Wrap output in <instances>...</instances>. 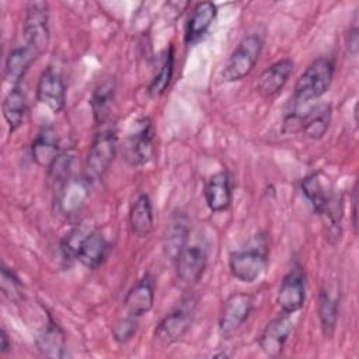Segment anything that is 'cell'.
<instances>
[{
  "mask_svg": "<svg viewBox=\"0 0 359 359\" xmlns=\"http://www.w3.org/2000/svg\"><path fill=\"white\" fill-rule=\"evenodd\" d=\"M203 196L208 208L217 213L227 210L233 201L231 177L227 171H219L210 175L203 188Z\"/></svg>",
  "mask_w": 359,
  "mask_h": 359,
  "instance_id": "4fadbf2b",
  "label": "cell"
},
{
  "mask_svg": "<svg viewBox=\"0 0 359 359\" xmlns=\"http://www.w3.org/2000/svg\"><path fill=\"white\" fill-rule=\"evenodd\" d=\"M292 72L293 62L290 59H280L275 62L261 73L257 81V91L265 98L275 97L282 91Z\"/></svg>",
  "mask_w": 359,
  "mask_h": 359,
  "instance_id": "9a60e30c",
  "label": "cell"
},
{
  "mask_svg": "<svg viewBox=\"0 0 359 359\" xmlns=\"http://www.w3.org/2000/svg\"><path fill=\"white\" fill-rule=\"evenodd\" d=\"M306 300V273L300 266L290 269L278 290L276 303L282 313L293 314L299 311Z\"/></svg>",
  "mask_w": 359,
  "mask_h": 359,
  "instance_id": "9c48e42d",
  "label": "cell"
},
{
  "mask_svg": "<svg viewBox=\"0 0 359 359\" xmlns=\"http://www.w3.org/2000/svg\"><path fill=\"white\" fill-rule=\"evenodd\" d=\"M266 255L265 243H258L252 247L231 252L229 258L231 275L243 283L255 282L266 266Z\"/></svg>",
  "mask_w": 359,
  "mask_h": 359,
  "instance_id": "8992f818",
  "label": "cell"
},
{
  "mask_svg": "<svg viewBox=\"0 0 359 359\" xmlns=\"http://www.w3.org/2000/svg\"><path fill=\"white\" fill-rule=\"evenodd\" d=\"M108 241L100 230H91L81 237L77 250L76 259H79L86 268L97 269L107 258Z\"/></svg>",
  "mask_w": 359,
  "mask_h": 359,
  "instance_id": "5bb4252c",
  "label": "cell"
},
{
  "mask_svg": "<svg viewBox=\"0 0 359 359\" xmlns=\"http://www.w3.org/2000/svg\"><path fill=\"white\" fill-rule=\"evenodd\" d=\"M172 70H174V50L170 46V49H167V52L163 56L157 74L153 77L149 86V94L151 97H158L167 90L172 77Z\"/></svg>",
  "mask_w": 359,
  "mask_h": 359,
  "instance_id": "83f0119b",
  "label": "cell"
},
{
  "mask_svg": "<svg viewBox=\"0 0 359 359\" xmlns=\"http://www.w3.org/2000/svg\"><path fill=\"white\" fill-rule=\"evenodd\" d=\"M356 188H353V192H352V226H353V230L356 233V227H358V220H356Z\"/></svg>",
  "mask_w": 359,
  "mask_h": 359,
  "instance_id": "d6a6232c",
  "label": "cell"
},
{
  "mask_svg": "<svg viewBox=\"0 0 359 359\" xmlns=\"http://www.w3.org/2000/svg\"><path fill=\"white\" fill-rule=\"evenodd\" d=\"M254 309V297L250 293H233L230 294L220 311L219 332L222 338H231L241 325L248 320Z\"/></svg>",
  "mask_w": 359,
  "mask_h": 359,
  "instance_id": "ba28073f",
  "label": "cell"
},
{
  "mask_svg": "<svg viewBox=\"0 0 359 359\" xmlns=\"http://www.w3.org/2000/svg\"><path fill=\"white\" fill-rule=\"evenodd\" d=\"M177 278L185 285L196 283L208 265V251L201 244L185 245L175 258Z\"/></svg>",
  "mask_w": 359,
  "mask_h": 359,
  "instance_id": "8fae6325",
  "label": "cell"
},
{
  "mask_svg": "<svg viewBox=\"0 0 359 359\" xmlns=\"http://www.w3.org/2000/svg\"><path fill=\"white\" fill-rule=\"evenodd\" d=\"M217 14V8L212 1H202L198 3L194 10L191 17L188 18L187 28H185V39L188 43H192L202 38L212 22L215 21Z\"/></svg>",
  "mask_w": 359,
  "mask_h": 359,
  "instance_id": "44dd1931",
  "label": "cell"
},
{
  "mask_svg": "<svg viewBox=\"0 0 359 359\" xmlns=\"http://www.w3.org/2000/svg\"><path fill=\"white\" fill-rule=\"evenodd\" d=\"M112 337L118 344H126L137 331V317L128 314L112 325Z\"/></svg>",
  "mask_w": 359,
  "mask_h": 359,
  "instance_id": "f1b7e54d",
  "label": "cell"
},
{
  "mask_svg": "<svg viewBox=\"0 0 359 359\" xmlns=\"http://www.w3.org/2000/svg\"><path fill=\"white\" fill-rule=\"evenodd\" d=\"M262 48L264 38L259 34L245 35L227 59L222 70V79L224 81L233 83L243 80L245 76H248L255 67L261 56Z\"/></svg>",
  "mask_w": 359,
  "mask_h": 359,
  "instance_id": "3957f363",
  "label": "cell"
},
{
  "mask_svg": "<svg viewBox=\"0 0 359 359\" xmlns=\"http://www.w3.org/2000/svg\"><path fill=\"white\" fill-rule=\"evenodd\" d=\"M36 98L55 114L65 108L66 86L60 72L56 67L48 66L39 76L36 84Z\"/></svg>",
  "mask_w": 359,
  "mask_h": 359,
  "instance_id": "30bf717a",
  "label": "cell"
},
{
  "mask_svg": "<svg viewBox=\"0 0 359 359\" xmlns=\"http://www.w3.org/2000/svg\"><path fill=\"white\" fill-rule=\"evenodd\" d=\"M302 192L310 202L313 210L318 215L334 189L323 182L320 172H311L302 181Z\"/></svg>",
  "mask_w": 359,
  "mask_h": 359,
  "instance_id": "4316f807",
  "label": "cell"
},
{
  "mask_svg": "<svg viewBox=\"0 0 359 359\" xmlns=\"http://www.w3.org/2000/svg\"><path fill=\"white\" fill-rule=\"evenodd\" d=\"M195 313L192 299L182 300L172 311L165 314L154 330V338L161 345H171L180 341L191 328Z\"/></svg>",
  "mask_w": 359,
  "mask_h": 359,
  "instance_id": "52a82bcc",
  "label": "cell"
},
{
  "mask_svg": "<svg viewBox=\"0 0 359 359\" xmlns=\"http://www.w3.org/2000/svg\"><path fill=\"white\" fill-rule=\"evenodd\" d=\"M24 35L27 46L36 55L46 50L49 45V4L46 1H31L27 4Z\"/></svg>",
  "mask_w": 359,
  "mask_h": 359,
  "instance_id": "5b68a950",
  "label": "cell"
},
{
  "mask_svg": "<svg viewBox=\"0 0 359 359\" xmlns=\"http://www.w3.org/2000/svg\"><path fill=\"white\" fill-rule=\"evenodd\" d=\"M352 27L348 29V39H346V46H348V50L355 56L356 52H358V43H359V39H358V25H356V15L352 21Z\"/></svg>",
  "mask_w": 359,
  "mask_h": 359,
  "instance_id": "4dcf8cb0",
  "label": "cell"
},
{
  "mask_svg": "<svg viewBox=\"0 0 359 359\" xmlns=\"http://www.w3.org/2000/svg\"><path fill=\"white\" fill-rule=\"evenodd\" d=\"M36 349L46 358H65L66 356V337L60 325L49 317L45 328L35 339Z\"/></svg>",
  "mask_w": 359,
  "mask_h": 359,
  "instance_id": "ac0fdd59",
  "label": "cell"
},
{
  "mask_svg": "<svg viewBox=\"0 0 359 359\" xmlns=\"http://www.w3.org/2000/svg\"><path fill=\"white\" fill-rule=\"evenodd\" d=\"M154 303V280L147 273L137 280L126 293L123 304L126 313L135 317H142L149 313Z\"/></svg>",
  "mask_w": 359,
  "mask_h": 359,
  "instance_id": "2e32d148",
  "label": "cell"
},
{
  "mask_svg": "<svg viewBox=\"0 0 359 359\" xmlns=\"http://www.w3.org/2000/svg\"><path fill=\"white\" fill-rule=\"evenodd\" d=\"M292 332V321L289 314H282L272 321H269L258 338V345L261 351L269 356L276 358L283 352L285 344Z\"/></svg>",
  "mask_w": 359,
  "mask_h": 359,
  "instance_id": "7c38bea8",
  "label": "cell"
},
{
  "mask_svg": "<svg viewBox=\"0 0 359 359\" xmlns=\"http://www.w3.org/2000/svg\"><path fill=\"white\" fill-rule=\"evenodd\" d=\"M154 140L156 129L149 118H140L133 122L122 146L125 161L132 167L147 164L156 153Z\"/></svg>",
  "mask_w": 359,
  "mask_h": 359,
  "instance_id": "7a4b0ae2",
  "label": "cell"
},
{
  "mask_svg": "<svg viewBox=\"0 0 359 359\" xmlns=\"http://www.w3.org/2000/svg\"><path fill=\"white\" fill-rule=\"evenodd\" d=\"M188 236H189V227H188V219L184 213H174L163 233V251L164 254L175 261L178 254L182 251V248L188 244Z\"/></svg>",
  "mask_w": 359,
  "mask_h": 359,
  "instance_id": "e0dca14e",
  "label": "cell"
},
{
  "mask_svg": "<svg viewBox=\"0 0 359 359\" xmlns=\"http://www.w3.org/2000/svg\"><path fill=\"white\" fill-rule=\"evenodd\" d=\"M116 153V132L102 128L94 136L86 158V178L88 182L100 181L108 171Z\"/></svg>",
  "mask_w": 359,
  "mask_h": 359,
  "instance_id": "277c9868",
  "label": "cell"
},
{
  "mask_svg": "<svg viewBox=\"0 0 359 359\" xmlns=\"http://www.w3.org/2000/svg\"><path fill=\"white\" fill-rule=\"evenodd\" d=\"M154 226L151 201L146 194H140L129 209V227L136 237H147Z\"/></svg>",
  "mask_w": 359,
  "mask_h": 359,
  "instance_id": "ffe728a7",
  "label": "cell"
},
{
  "mask_svg": "<svg viewBox=\"0 0 359 359\" xmlns=\"http://www.w3.org/2000/svg\"><path fill=\"white\" fill-rule=\"evenodd\" d=\"M38 55L29 48V46H24V48H15L13 49L6 60V79L14 86L18 87L17 84L22 80V77L25 76L27 70L29 69L32 60L36 57Z\"/></svg>",
  "mask_w": 359,
  "mask_h": 359,
  "instance_id": "484cf974",
  "label": "cell"
},
{
  "mask_svg": "<svg viewBox=\"0 0 359 359\" xmlns=\"http://www.w3.org/2000/svg\"><path fill=\"white\" fill-rule=\"evenodd\" d=\"M331 112L330 104H317L306 114H302L299 130L311 140L321 139L330 128Z\"/></svg>",
  "mask_w": 359,
  "mask_h": 359,
  "instance_id": "d6986e66",
  "label": "cell"
},
{
  "mask_svg": "<svg viewBox=\"0 0 359 359\" xmlns=\"http://www.w3.org/2000/svg\"><path fill=\"white\" fill-rule=\"evenodd\" d=\"M21 282L7 266H1V293L8 300H17L21 296Z\"/></svg>",
  "mask_w": 359,
  "mask_h": 359,
  "instance_id": "f546056e",
  "label": "cell"
},
{
  "mask_svg": "<svg viewBox=\"0 0 359 359\" xmlns=\"http://www.w3.org/2000/svg\"><path fill=\"white\" fill-rule=\"evenodd\" d=\"M11 346H13V344H11L8 334L6 332L4 328H1V331H0V352L4 355L11 351Z\"/></svg>",
  "mask_w": 359,
  "mask_h": 359,
  "instance_id": "1f68e13d",
  "label": "cell"
},
{
  "mask_svg": "<svg viewBox=\"0 0 359 359\" xmlns=\"http://www.w3.org/2000/svg\"><path fill=\"white\" fill-rule=\"evenodd\" d=\"M114 97H115V83L111 79L100 83L93 91L90 104H91L94 121L98 125H105V122L109 119Z\"/></svg>",
  "mask_w": 359,
  "mask_h": 359,
  "instance_id": "603a6c76",
  "label": "cell"
},
{
  "mask_svg": "<svg viewBox=\"0 0 359 359\" xmlns=\"http://www.w3.org/2000/svg\"><path fill=\"white\" fill-rule=\"evenodd\" d=\"M57 137L52 129H43L36 135L31 144L32 160L45 168H49L60 156Z\"/></svg>",
  "mask_w": 359,
  "mask_h": 359,
  "instance_id": "7402d4cb",
  "label": "cell"
},
{
  "mask_svg": "<svg viewBox=\"0 0 359 359\" xmlns=\"http://www.w3.org/2000/svg\"><path fill=\"white\" fill-rule=\"evenodd\" d=\"M335 65L330 57H317L297 79L293 90L292 105L299 107L311 100L320 98L332 83Z\"/></svg>",
  "mask_w": 359,
  "mask_h": 359,
  "instance_id": "6da1fadb",
  "label": "cell"
},
{
  "mask_svg": "<svg viewBox=\"0 0 359 359\" xmlns=\"http://www.w3.org/2000/svg\"><path fill=\"white\" fill-rule=\"evenodd\" d=\"M3 116L8 125L10 132L17 130L27 115V98L20 87H13L3 100Z\"/></svg>",
  "mask_w": 359,
  "mask_h": 359,
  "instance_id": "d4e9b609",
  "label": "cell"
},
{
  "mask_svg": "<svg viewBox=\"0 0 359 359\" xmlns=\"http://www.w3.org/2000/svg\"><path fill=\"white\" fill-rule=\"evenodd\" d=\"M317 313L323 335L331 338L335 332L338 321V297L331 293L330 287H323L320 290Z\"/></svg>",
  "mask_w": 359,
  "mask_h": 359,
  "instance_id": "cb8c5ba5",
  "label": "cell"
}]
</instances>
